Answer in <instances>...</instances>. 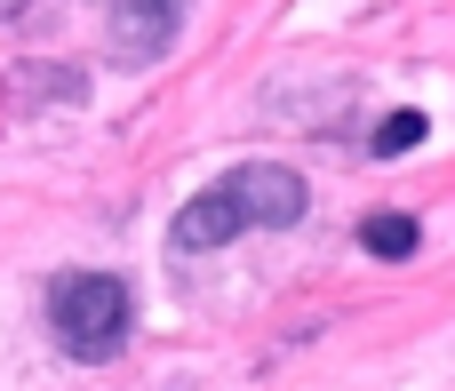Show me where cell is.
Here are the masks:
<instances>
[{
    "label": "cell",
    "instance_id": "6da1fadb",
    "mask_svg": "<svg viewBox=\"0 0 455 391\" xmlns=\"http://www.w3.org/2000/svg\"><path fill=\"white\" fill-rule=\"evenodd\" d=\"M304 208H312V192H304L296 168H280V160H240V168H224L208 192H192V200L176 208L168 248H176V256H216V248L240 240V232H288V224H304Z\"/></svg>",
    "mask_w": 455,
    "mask_h": 391
},
{
    "label": "cell",
    "instance_id": "3957f363",
    "mask_svg": "<svg viewBox=\"0 0 455 391\" xmlns=\"http://www.w3.org/2000/svg\"><path fill=\"white\" fill-rule=\"evenodd\" d=\"M88 8L104 16V40L120 64H160L184 24V0H88Z\"/></svg>",
    "mask_w": 455,
    "mask_h": 391
},
{
    "label": "cell",
    "instance_id": "277c9868",
    "mask_svg": "<svg viewBox=\"0 0 455 391\" xmlns=\"http://www.w3.org/2000/svg\"><path fill=\"white\" fill-rule=\"evenodd\" d=\"M360 248H368V256H392V264L416 256V216H368V224H360Z\"/></svg>",
    "mask_w": 455,
    "mask_h": 391
},
{
    "label": "cell",
    "instance_id": "7a4b0ae2",
    "mask_svg": "<svg viewBox=\"0 0 455 391\" xmlns=\"http://www.w3.org/2000/svg\"><path fill=\"white\" fill-rule=\"evenodd\" d=\"M128 320H136V304L112 272H64L48 288V336H56L64 360H88V368L112 360L128 344Z\"/></svg>",
    "mask_w": 455,
    "mask_h": 391
},
{
    "label": "cell",
    "instance_id": "5b68a950",
    "mask_svg": "<svg viewBox=\"0 0 455 391\" xmlns=\"http://www.w3.org/2000/svg\"><path fill=\"white\" fill-rule=\"evenodd\" d=\"M424 128H432L424 112H392V120L376 128V152H384V160H400V152H416V144H424Z\"/></svg>",
    "mask_w": 455,
    "mask_h": 391
}]
</instances>
